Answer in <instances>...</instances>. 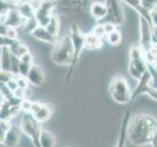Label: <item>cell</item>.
<instances>
[{"label": "cell", "mask_w": 157, "mask_h": 147, "mask_svg": "<svg viewBox=\"0 0 157 147\" xmlns=\"http://www.w3.org/2000/svg\"><path fill=\"white\" fill-rule=\"evenodd\" d=\"M140 1L142 6L149 12L157 8V0H140Z\"/></svg>", "instance_id": "cell-33"}, {"label": "cell", "mask_w": 157, "mask_h": 147, "mask_svg": "<svg viewBox=\"0 0 157 147\" xmlns=\"http://www.w3.org/2000/svg\"><path fill=\"white\" fill-rule=\"evenodd\" d=\"M103 27H104V29H105V32L106 34H108L109 32H111L112 31H114L115 28H117L116 24L112 22H106L105 24H103Z\"/></svg>", "instance_id": "cell-40"}, {"label": "cell", "mask_w": 157, "mask_h": 147, "mask_svg": "<svg viewBox=\"0 0 157 147\" xmlns=\"http://www.w3.org/2000/svg\"><path fill=\"white\" fill-rule=\"evenodd\" d=\"M60 19H59V17L57 16V15L53 14L50 20H49L48 24L45 26L46 29L51 32L52 34H54V36H59V32H60Z\"/></svg>", "instance_id": "cell-24"}, {"label": "cell", "mask_w": 157, "mask_h": 147, "mask_svg": "<svg viewBox=\"0 0 157 147\" xmlns=\"http://www.w3.org/2000/svg\"><path fill=\"white\" fill-rule=\"evenodd\" d=\"M20 107H21V110L24 111V113H29L32 107V101H29L27 98H24L20 103Z\"/></svg>", "instance_id": "cell-36"}, {"label": "cell", "mask_w": 157, "mask_h": 147, "mask_svg": "<svg viewBox=\"0 0 157 147\" xmlns=\"http://www.w3.org/2000/svg\"><path fill=\"white\" fill-rule=\"evenodd\" d=\"M16 75H14L13 73L4 71L0 69V82H8L11 78H13Z\"/></svg>", "instance_id": "cell-34"}, {"label": "cell", "mask_w": 157, "mask_h": 147, "mask_svg": "<svg viewBox=\"0 0 157 147\" xmlns=\"http://www.w3.org/2000/svg\"><path fill=\"white\" fill-rule=\"evenodd\" d=\"M148 62L140 47L132 45L129 52V66H128L129 75L136 81H139L142 75L148 70Z\"/></svg>", "instance_id": "cell-3"}, {"label": "cell", "mask_w": 157, "mask_h": 147, "mask_svg": "<svg viewBox=\"0 0 157 147\" xmlns=\"http://www.w3.org/2000/svg\"><path fill=\"white\" fill-rule=\"evenodd\" d=\"M145 58L148 63H150L154 59H157V41H153V43L151 44L148 53H147Z\"/></svg>", "instance_id": "cell-29"}, {"label": "cell", "mask_w": 157, "mask_h": 147, "mask_svg": "<svg viewBox=\"0 0 157 147\" xmlns=\"http://www.w3.org/2000/svg\"><path fill=\"white\" fill-rule=\"evenodd\" d=\"M153 85H154L153 77H152V74L148 68V70L137 81V85L135 88V90L132 93V100L136 99L141 94H146L153 100L157 101V88L154 87Z\"/></svg>", "instance_id": "cell-7"}, {"label": "cell", "mask_w": 157, "mask_h": 147, "mask_svg": "<svg viewBox=\"0 0 157 147\" xmlns=\"http://www.w3.org/2000/svg\"><path fill=\"white\" fill-rule=\"evenodd\" d=\"M39 144L41 147H54L56 145V138L52 132L42 130L39 135Z\"/></svg>", "instance_id": "cell-23"}, {"label": "cell", "mask_w": 157, "mask_h": 147, "mask_svg": "<svg viewBox=\"0 0 157 147\" xmlns=\"http://www.w3.org/2000/svg\"><path fill=\"white\" fill-rule=\"evenodd\" d=\"M150 18H151V24L153 27L157 26V9H154L150 11Z\"/></svg>", "instance_id": "cell-43"}, {"label": "cell", "mask_w": 157, "mask_h": 147, "mask_svg": "<svg viewBox=\"0 0 157 147\" xmlns=\"http://www.w3.org/2000/svg\"><path fill=\"white\" fill-rule=\"evenodd\" d=\"M15 40H12V39L8 38L7 36H0V47H3V46H8L10 47L13 44Z\"/></svg>", "instance_id": "cell-39"}, {"label": "cell", "mask_w": 157, "mask_h": 147, "mask_svg": "<svg viewBox=\"0 0 157 147\" xmlns=\"http://www.w3.org/2000/svg\"><path fill=\"white\" fill-rule=\"evenodd\" d=\"M19 65H20V58L12 53V56H11V70H10V72L13 73L14 75H18V74H19Z\"/></svg>", "instance_id": "cell-31"}, {"label": "cell", "mask_w": 157, "mask_h": 147, "mask_svg": "<svg viewBox=\"0 0 157 147\" xmlns=\"http://www.w3.org/2000/svg\"><path fill=\"white\" fill-rule=\"evenodd\" d=\"M123 2L126 3L127 5H129L131 8H132L135 11L139 14V16L144 17L147 21H149L151 23V18H150V12L142 6L140 0H122Z\"/></svg>", "instance_id": "cell-21"}, {"label": "cell", "mask_w": 157, "mask_h": 147, "mask_svg": "<svg viewBox=\"0 0 157 147\" xmlns=\"http://www.w3.org/2000/svg\"><path fill=\"white\" fill-rule=\"evenodd\" d=\"M103 46V38L96 36L91 32L86 34L85 36V49L88 50H94V49H100Z\"/></svg>", "instance_id": "cell-19"}, {"label": "cell", "mask_w": 157, "mask_h": 147, "mask_svg": "<svg viewBox=\"0 0 157 147\" xmlns=\"http://www.w3.org/2000/svg\"><path fill=\"white\" fill-rule=\"evenodd\" d=\"M157 129V120L145 114H137L130 119L127 130V138L136 146L149 144Z\"/></svg>", "instance_id": "cell-1"}, {"label": "cell", "mask_w": 157, "mask_h": 147, "mask_svg": "<svg viewBox=\"0 0 157 147\" xmlns=\"http://www.w3.org/2000/svg\"><path fill=\"white\" fill-rule=\"evenodd\" d=\"M21 134H22V130L20 127L11 126H10V129L7 130L6 134H5L3 144H5L6 146H9V147L16 146L19 142Z\"/></svg>", "instance_id": "cell-16"}, {"label": "cell", "mask_w": 157, "mask_h": 147, "mask_svg": "<svg viewBox=\"0 0 157 147\" xmlns=\"http://www.w3.org/2000/svg\"><path fill=\"white\" fill-rule=\"evenodd\" d=\"M130 117H131V112H130V110H127L124 114V117H123L120 137H119V141H118V144H117V146H119V147L125 146V142H126V138H127V130H128V125H129Z\"/></svg>", "instance_id": "cell-22"}, {"label": "cell", "mask_w": 157, "mask_h": 147, "mask_svg": "<svg viewBox=\"0 0 157 147\" xmlns=\"http://www.w3.org/2000/svg\"><path fill=\"white\" fill-rule=\"evenodd\" d=\"M27 1H29L31 3H38L40 0H27Z\"/></svg>", "instance_id": "cell-48"}, {"label": "cell", "mask_w": 157, "mask_h": 147, "mask_svg": "<svg viewBox=\"0 0 157 147\" xmlns=\"http://www.w3.org/2000/svg\"><path fill=\"white\" fill-rule=\"evenodd\" d=\"M20 129L22 130V134L27 135L29 139L33 141V144L36 147H39V135L42 130L41 123L37 122L33 118L31 113H24L22 117Z\"/></svg>", "instance_id": "cell-6"}, {"label": "cell", "mask_w": 157, "mask_h": 147, "mask_svg": "<svg viewBox=\"0 0 157 147\" xmlns=\"http://www.w3.org/2000/svg\"><path fill=\"white\" fill-rule=\"evenodd\" d=\"M21 111L20 105H13L8 100L3 99L0 102V121L10 122Z\"/></svg>", "instance_id": "cell-11"}, {"label": "cell", "mask_w": 157, "mask_h": 147, "mask_svg": "<svg viewBox=\"0 0 157 147\" xmlns=\"http://www.w3.org/2000/svg\"><path fill=\"white\" fill-rule=\"evenodd\" d=\"M106 6L108 8V15L106 18L111 17L110 22L116 26H120L125 21V13L122 0H106Z\"/></svg>", "instance_id": "cell-10"}, {"label": "cell", "mask_w": 157, "mask_h": 147, "mask_svg": "<svg viewBox=\"0 0 157 147\" xmlns=\"http://www.w3.org/2000/svg\"><path fill=\"white\" fill-rule=\"evenodd\" d=\"M90 13L94 20L100 21V20L105 19L108 15V8L105 2H92L90 7Z\"/></svg>", "instance_id": "cell-15"}, {"label": "cell", "mask_w": 157, "mask_h": 147, "mask_svg": "<svg viewBox=\"0 0 157 147\" xmlns=\"http://www.w3.org/2000/svg\"><path fill=\"white\" fill-rule=\"evenodd\" d=\"M26 91L27 89H24V88H21V87H17L16 89L13 91V94L16 98H19V99H24V98H26Z\"/></svg>", "instance_id": "cell-37"}, {"label": "cell", "mask_w": 157, "mask_h": 147, "mask_svg": "<svg viewBox=\"0 0 157 147\" xmlns=\"http://www.w3.org/2000/svg\"><path fill=\"white\" fill-rule=\"evenodd\" d=\"M52 114H53V107L50 104L42 103V106L40 107V109H39L36 113H34V114H32V115L37 122L42 124V123L46 122L50 119Z\"/></svg>", "instance_id": "cell-18"}, {"label": "cell", "mask_w": 157, "mask_h": 147, "mask_svg": "<svg viewBox=\"0 0 157 147\" xmlns=\"http://www.w3.org/2000/svg\"><path fill=\"white\" fill-rule=\"evenodd\" d=\"M150 144H151L152 146H154V147H157V129H156V130L154 131L153 136H152V139H151Z\"/></svg>", "instance_id": "cell-45"}, {"label": "cell", "mask_w": 157, "mask_h": 147, "mask_svg": "<svg viewBox=\"0 0 157 147\" xmlns=\"http://www.w3.org/2000/svg\"><path fill=\"white\" fill-rule=\"evenodd\" d=\"M33 66L32 63H28L25 61L20 60V65H19V74L18 75H21L23 77H27L28 73L29 71V69Z\"/></svg>", "instance_id": "cell-30"}, {"label": "cell", "mask_w": 157, "mask_h": 147, "mask_svg": "<svg viewBox=\"0 0 157 147\" xmlns=\"http://www.w3.org/2000/svg\"><path fill=\"white\" fill-rule=\"evenodd\" d=\"M0 17H1V15H0Z\"/></svg>", "instance_id": "cell-49"}, {"label": "cell", "mask_w": 157, "mask_h": 147, "mask_svg": "<svg viewBox=\"0 0 157 147\" xmlns=\"http://www.w3.org/2000/svg\"><path fill=\"white\" fill-rule=\"evenodd\" d=\"M106 38L110 45L118 46V45H120L122 42V33L120 31H118L117 28H115L114 31H112L111 32L106 34Z\"/></svg>", "instance_id": "cell-27"}, {"label": "cell", "mask_w": 157, "mask_h": 147, "mask_svg": "<svg viewBox=\"0 0 157 147\" xmlns=\"http://www.w3.org/2000/svg\"><path fill=\"white\" fill-rule=\"evenodd\" d=\"M41 106H42V103H40V102H32V107H31V111H29V113H31V114H34V113H36L39 109H40Z\"/></svg>", "instance_id": "cell-41"}, {"label": "cell", "mask_w": 157, "mask_h": 147, "mask_svg": "<svg viewBox=\"0 0 157 147\" xmlns=\"http://www.w3.org/2000/svg\"><path fill=\"white\" fill-rule=\"evenodd\" d=\"M7 36L10 39H12V40H16V39L18 38V32L16 31V28L8 27L7 32H6V36Z\"/></svg>", "instance_id": "cell-38"}, {"label": "cell", "mask_w": 157, "mask_h": 147, "mask_svg": "<svg viewBox=\"0 0 157 147\" xmlns=\"http://www.w3.org/2000/svg\"><path fill=\"white\" fill-rule=\"evenodd\" d=\"M132 90L129 85V82L124 77L116 76L113 77L109 85V94L116 103L120 105L128 104L132 101Z\"/></svg>", "instance_id": "cell-4"}, {"label": "cell", "mask_w": 157, "mask_h": 147, "mask_svg": "<svg viewBox=\"0 0 157 147\" xmlns=\"http://www.w3.org/2000/svg\"><path fill=\"white\" fill-rule=\"evenodd\" d=\"M17 9H18V11L22 14V16L26 18L27 21L36 19V16H34V10H36V8L33 7V3H31L29 1L21 0Z\"/></svg>", "instance_id": "cell-17"}, {"label": "cell", "mask_w": 157, "mask_h": 147, "mask_svg": "<svg viewBox=\"0 0 157 147\" xmlns=\"http://www.w3.org/2000/svg\"><path fill=\"white\" fill-rule=\"evenodd\" d=\"M2 21L7 27L15 28L25 26L27 23L26 18L22 16V14L18 11V9L10 10L5 16H2Z\"/></svg>", "instance_id": "cell-12"}, {"label": "cell", "mask_w": 157, "mask_h": 147, "mask_svg": "<svg viewBox=\"0 0 157 147\" xmlns=\"http://www.w3.org/2000/svg\"><path fill=\"white\" fill-rule=\"evenodd\" d=\"M69 34H70L71 39H72V43H73V48H74V56H73V60L71 65L69 66V73L67 76V81H70V78L73 75V72L75 71V69L78 65V59L82 52V50L85 49V36L86 34H83L80 28L77 24H73L70 27L69 29Z\"/></svg>", "instance_id": "cell-5"}, {"label": "cell", "mask_w": 157, "mask_h": 147, "mask_svg": "<svg viewBox=\"0 0 157 147\" xmlns=\"http://www.w3.org/2000/svg\"><path fill=\"white\" fill-rule=\"evenodd\" d=\"M149 70H150V72L152 74V77H153V81H157V71H153L150 68H149Z\"/></svg>", "instance_id": "cell-46"}, {"label": "cell", "mask_w": 157, "mask_h": 147, "mask_svg": "<svg viewBox=\"0 0 157 147\" xmlns=\"http://www.w3.org/2000/svg\"><path fill=\"white\" fill-rule=\"evenodd\" d=\"M140 47L146 57L151 44L154 41L153 36V26L147 20L140 16Z\"/></svg>", "instance_id": "cell-8"}, {"label": "cell", "mask_w": 157, "mask_h": 147, "mask_svg": "<svg viewBox=\"0 0 157 147\" xmlns=\"http://www.w3.org/2000/svg\"><path fill=\"white\" fill-rule=\"evenodd\" d=\"M153 36H154V38L157 39V26L153 27Z\"/></svg>", "instance_id": "cell-47"}, {"label": "cell", "mask_w": 157, "mask_h": 147, "mask_svg": "<svg viewBox=\"0 0 157 147\" xmlns=\"http://www.w3.org/2000/svg\"><path fill=\"white\" fill-rule=\"evenodd\" d=\"M9 48H10V50H11V52L13 54H15L16 56H18L19 58L21 56H23L24 54L29 52L28 46H26L25 44L21 43L19 40H17V39L13 42V44Z\"/></svg>", "instance_id": "cell-26"}, {"label": "cell", "mask_w": 157, "mask_h": 147, "mask_svg": "<svg viewBox=\"0 0 157 147\" xmlns=\"http://www.w3.org/2000/svg\"><path fill=\"white\" fill-rule=\"evenodd\" d=\"M7 83V85H8V87L11 89L12 91H14L16 88L18 87V85H17V81H16V80H15V77H13V78H11L8 82H6Z\"/></svg>", "instance_id": "cell-44"}, {"label": "cell", "mask_w": 157, "mask_h": 147, "mask_svg": "<svg viewBox=\"0 0 157 147\" xmlns=\"http://www.w3.org/2000/svg\"><path fill=\"white\" fill-rule=\"evenodd\" d=\"M26 77L28 78V81L31 85L39 86L43 85L44 82V72L40 66L33 64Z\"/></svg>", "instance_id": "cell-14"}, {"label": "cell", "mask_w": 157, "mask_h": 147, "mask_svg": "<svg viewBox=\"0 0 157 147\" xmlns=\"http://www.w3.org/2000/svg\"><path fill=\"white\" fill-rule=\"evenodd\" d=\"M56 6L55 0H40L34 10V16L39 26L45 27L53 15V9Z\"/></svg>", "instance_id": "cell-9"}, {"label": "cell", "mask_w": 157, "mask_h": 147, "mask_svg": "<svg viewBox=\"0 0 157 147\" xmlns=\"http://www.w3.org/2000/svg\"><path fill=\"white\" fill-rule=\"evenodd\" d=\"M11 56L12 52L8 46L0 47V69L10 72L11 70Z\"/></svg>", "instance_id": "cell-20"}, {"label": "cell", "mask_w": 157, "mask_h": 147, "mask_svg": "<svg viewBox=\"0 0 157 147\" xmlns=\"http://www.w3.org/2000/svg\"><path fill=\"white\" fill-rule=\"evenodd\" d=\"M31 33V36L37 39V40H40V41H43V42H46V43H50V44H55L59 37L54 36L51 32H49L45 27H42V26H38L33 28V31L29 32Z\"/></svg>", "instance_id": "cell-13"}, {"label": "cell", "mask_w": 157, "mask_h": 147, "mask_svg": "<svg viewBox=\"0 0 157 147\" xmlns=\"http://www.w3.org/2000/svg\"><path fill=\"white\" fill-rule=\"evenodd\" d=\"M21 0H0V15L5 16L10 10L17 9Z\"/></svg>", "instance_id": "cell-25"}, {"label": "cell", "mask_w": 157, "mask_h": 147, "mask_svg": "<svg viewBox=\"0 0 157 147\" xmlns=\"http://www.w3.org/2000/svg\"><path fill=\"white\" fill-rule=\"evenodd\" d=\"M92 33H94L96 36L103 38L104 36H106V32H105V29L104 27H103V24H96V26L92 28Z\"/></svg>", "instance_id": "cell-35"}, {"label": "cell", "mask_w": 157, "mask_h": 147, "mask_svg": "<svg viewBox=\"0 0 157 147\" xmlns=\"http://www.w3.org/2000/svg\"><path fill=\"white\" fill-rule=\"evenodd\" d=\"M15 80L17 81V85L19 87L24 88V89H28L29 82L28 81V78L26 77H23L21 75H16L15 76Z\"/></svg>", "instance_id": "cell-32"}, {"label": "cell", "mask_w": 157, "mask_h": 147, "mask_svg": "<svg viewBox=\"0 0 157 147\" xmlns=\"http://www.w3.org/2000/svg\"><path fill=\"white\" fill-rule=\"evenodd\" d=\"M11 123L10 122H4V121H0V144H2L4 142L5 138V134H6L7 130L10 129L11 126Z\"/></svg>", "instance_id": "cell-28"}, {"label": "cell", "mask_w": 157, "mask_h": 147, "mask_svg": "<svg viewBox=\"0 0 157 147\" xmlns=\"http://www.w3.org/2000/svg\"><path fill=\"white\" fill-rule=\"evenodd\" d=\"M74 56L72 39L69 33H66L61 39L54 44L51 51V60L59 66H70Z\"/></svg>", "instance_id": "cell-2"}, {"label": "cell", "mask_w": 157, "mask_h": 147, "mask_svg": "<svg viewBox=\"0 0 157 147\" xmlns=\"http://www.w3.org/2000/svg\"><path fill=\"white\" fill-rule=\"evenodd\" d=\"M20 60L21 61H25V62H28V63H32L33 64V55L29 52L24 54L23 56L20 57Z\"/></svg>", "instance_id": "cell-42"}]
</instances>
